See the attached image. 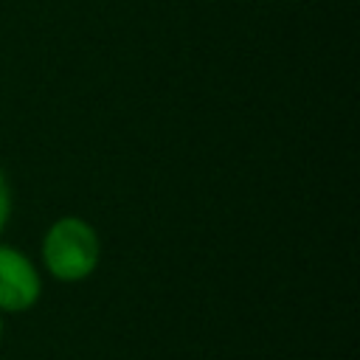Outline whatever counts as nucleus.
<instances>
[{
    "mask_svg": "<svg viewBox=\"0 0 360 360\" xmlns=\"http://www.w3.org/2000/svg\"><path fill=\"white\" fill-rule=\"evenodd\" d=\"M42 267L51 278L76 284L96 273L101 262L98 231L79 214H65L48 225L39 245Z\"/></svg>",
    "mask_w": 360,
    "mask_h": 360,
    "instance_id": "f257e3e1",
    "label": "nucleus"
},
{
    "mask_svg": "<svg viewBox=\"0 0 360 360\" xmlns=\"http://www.w3.org/2000/svg\"><path fill=\"white\" fill-rule=\"evenodd\" d=\"M42 273L28 253L0 242V312L20 315L39 304Z\"/></svg>",
    "mask_w": 360,
    "mask_h": 360,
    "instance_id": "f03ea898",
    "label": "nucleus"
},
{
    "mask_svg": "<svg viewBox=\"0 0 360 360\" xmlns=\"http://www.w3.org/2000/svg\"><path fill=\"white\" fill-rule=\"evenodd\" d=\"M11 208H14V197H11V183L0 166V233L6 231L8 219H11Z\"/></svg>",
    "mask_w": 360,
    "mask_h": 360,
    "instance_id": "7ed1b4c3",
    "label": "nucleus"
},
{
    "mask_svg": "<svg viewBox=\"0 0 360 360\" xmlns=\"http://www.w3.org/2000/svg\"><path fill=\"white\" fill-rule=\"evenodd\" d=\"M3 332H6V321H3V312H0V343H3Z\"/></svg>",
    "mask_w": 360,
    "mask_h": 360,
    "instance_id": "20e7f679",
    "label": "nucleus"
}]
</instances>
